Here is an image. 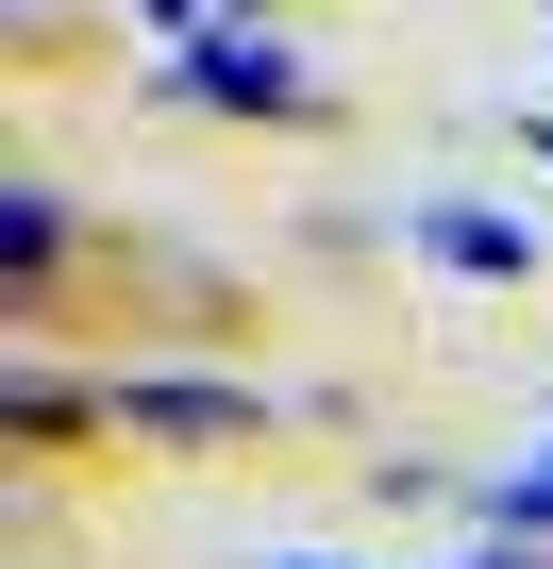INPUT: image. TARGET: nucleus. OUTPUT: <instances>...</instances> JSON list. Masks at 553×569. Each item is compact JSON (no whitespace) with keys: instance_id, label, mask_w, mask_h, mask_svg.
Here are the masks:
<instances>
[{"instance_id":"nucleus-1","label":"nucleus","mask_w":553,"mask_h":569,"mask_svg":"<svg viewBox=\"0 0 553 569\" xmlns=\"http://www.w3.org/2000/svg\"><path fill=\"white\" fill-rule=\"evenodd\" d=\"M168 101H218V118H303L319 84H303V51L268 34V18H218V34H185V68H168Z\"/></svg>"},{"instance_id":"nucleus-2","label":"nucleus","mask_w":553,"mask_h":569,"mask_svg":"<svg viewBox=\"0 0 553 569\" xmlns=\"http://www.w3.org/2000/svg\"><path fill=\"white\" fill-rule=\"evenodd\" d=\"M268 402L251 386H201V369H151V386H118V436H251Z\"/></svg>"},{"instance_id":"nucleus-3","label":"nucleus","mask_w":553,"mask_h":569,"mask_svg":"<svg viewBox=\"0 0 553 569\" xmlns=\"http://www.w3.org/2000/svg\"><path fill=\"white\" fill-rule=\"evenodd\" d=\"M419 251H436V268H470V284H520V268H536V234H520V218H486V201H419Z\"/></svg>"},{"instance_id":"nucleus-4","label":"nucleus","mask_w":553,"mask_h":569,"mask_svg":"<svg viewBox=\"0 0 553 569\" xmlns=\"http://www.w3.org/2000/svg\"><path fill=\"white\" fill-rule=\"evenodd\" d=\"M51 251H68V218L18 184V201H0V268H18V284H51Z\"/></svg>"},{"instance_id":"nucleus-5","label":"nucleus","mask_w":553,"mask_h":569,"mask_svg":"<svg viewBox=\"0 0 553 569\" xmlns=\"http://www.w3.org/2000/svg\"><path fill=\"white\" fill-rule=\"evenodd\" d=\"M486 519H503V536H536V552H553V452H520V469H503V486H486Z\"/></svg>"},{"instance_id":"nucleus-6","label":"nucleus","mask_w":553,"mask_h":569,"mask_svg":"<svg viewBox=\"0 0 553 569\" xmlns=\"http://www.w3.org/2000/svg\"><path fill=\"white\" fill-rule=\"evenodd\" d=\"M470 569H553V552H536V536H486V552H470Z\"/></svg>"},{"instance_id":"nucleus-7","label":"nucleus","mask_w":553,"mask_h":569,"mask_svg":"<svg viewBox=\"0 0 553 569\" xmlns=\"http://www.w3.org/2000/svg\"><path fill=\"white\" fill-rule=\"evenodd\" d=\"M151 18H201V0H151ZM201 34H218V18H201Z\"/></svg>"},{"instance_id":"nucleus-8","label":"nucleus","mask_w":553,"mask_h":569,"mask_svg":"<svg viewBox=\"0 0 553 569\" xmlns=\"http://www.w3.org/2000/svg\"><path fill=\"white\" fill-rule=\"evenodd\" d=\"M286 569H336V552H286Z\"/></svg>"}]
</instances>
